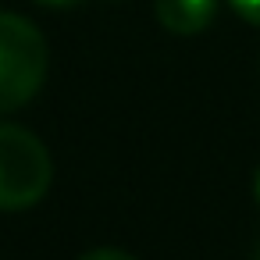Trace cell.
Instances as JSON below:
<instances>
[{
    "label": "cell",
    "mask_w": 260,
    "mask_h": 260,
    "mask_svg": "<svg viewBox=\"0 0 260 260\" xmlns=\"http://www.w3.org/2000/svg\"><path fill=\"white\" fill-rule=\"evenodd\" d=\"M228 4H232V11H235L242 22L260 25V0H228Z\"/></svg>",
    "instance_id": "4"
},
{
    "label": "cell",
    "mask_w": 260,
    "mask_h": 260,
    "mask_svg": "<svg viewBox=\"0 0 260 260\" xmlns=\"http://www.w3.org/2000/svg\"><path fill=\"white\" fill-rule=\"evenodd\" d=\"M253 196H256V203H260V168H256V175H253Z\"/></svg>",
    "instance_id": "7"
},
{
    "label": "cell",
    "mask_w": 260,
    "mask_h": 260,
    "mask_svg": "<svg viewBox=\"0 0 260 260\" xmlns=\"http://www.w3.org/2000/svg\"><path fill=\"white\" fill-rule=\"evenodd\" d=\"M50 50L43 32L11 11H0V114L25 107L47 82Z\"/></svg>",
    "instance_id": "1"
},
{
    "label": "cell",
    "mask_w": 260,
    "mask_h": 260,
    "mask_svg": "<svg viewBox=\"0 0 260 260\" xmlns=\"http://www.w3.org/2000/svg\"><path fill=\"white\" fill-rule=\"evenodd\" d=\"M54 182V160L40 136L22 125H0V214L36 207Z\"/></svg>",
    "instance_id": "2"
},
{
    "label": "cell",
    "mask_w": 260,
    "mask_h": 260,
    "mask_svg": "<svg viewBox=\"0 0 260 260\" xmlns=\"http://www.w3.org/2000/svg\"><path fill=\"white\" fill-rule=\"evenodd\" d=\"M157 22L175 36H196L217 18V0H153Z\"/></svg>",
    "instance_id": "3"
},
{
    "label": "cell",
    "mask_w": 260,
    "mask_h": 260,
    "mask_svg": "<svg viewBox=\"0 0 260 260\" xmlns=\"http://www.w3.org/2000/svg\"><path fill=\"white\" fill-rule=\"evenodd\" d=\"M79 260H136V256H132V253H125V249H114V246H96V249L82 253Z\"/></svg>",
    "instance_id": "5"
},
{
    "label": "cell",
    "mask_w": 260,
    "mask_h": 260,
    "mask_svg": "<svg viewBox=\"0 0 260 260\" xmlns=\"http://www.w3.org/2000/svg\"><path fill=\"white\" fill-rule=\"evenodd\" d=\"M32 4H43V8H72L79 0H32Z\"/></svg>",
    "instance_id": "6"
},
{
    "label": "cell",
    "mask_w": 260,
    "mask_h": 260,
    "mask_svg": "<svg viewBox=\"0 0 260 260\" xmlns=\"http://www.w3.org/2000/svg\"><path fill=\"white\" fill-rule=\"evenodd\" d=\"M253 260H260V246H256V253H253Z\"/></svg>",
    "instance_id": "8"
}]
</instances>
